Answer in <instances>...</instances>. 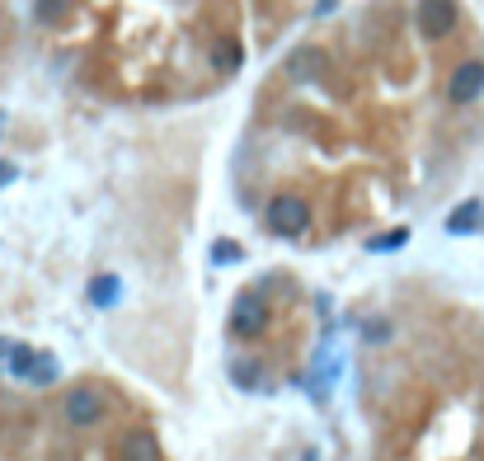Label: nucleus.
<instances>
[{
	"instance_id": "nucleus-16",
	"label": "nucleus",
	"mask_w": 484,
	"mask_h": 461,
	"mask_svg": "<svg viewBox=\"0 0 484 461\" xmlns=\"http://www.w3.org/2000/svg\"><path fill=\"white\" fill-rule=\"evenodd\" d=\"M15 179V165H0V184H10Z\"/></svg>"
},
{
	"instance_id": "nucleus-12",
	"label": "nucleus",
	"mask_w": 484,
	"mask_h": 461,
	"mask_svg": "<svg viewBox=\"0 0 484 461\" xmlns=\"http://www.w3.org/2000/svg\"><path fill=\"white\" fill-rule=\"evenodd\" d=\"M212 259H217V264H235V259H240V246H231V240H217V246H212Z\"/></svg>"
},
{
	"instance_id": "nucleus-1",
	"label": "nucleus",
	"mask_w": 484,
	"mask_h": 461,
	"mask_svg": "<svg viewBox=\"0 0 484 461\" xmlns=\"http://www.w3.org/2000/svg\"><path fill=\"white\" fill-rule=\"evenodd\" d=\"M263 222H268V231H273V236L297 240V236H306V226H311V207H306V198H297V194H278V198H268Z\"/></svg>"
},
{
	"instance_id": "nucleus-8",
	"label": "nucleus",
	"mask_w": 484,
	"mask_h": 461,
	"mask_svg": "<svg viewBox=\"0 0 484 461\" xmlns=\"http://www.w3.org/2000/svg\"><path fill=\"white\" fill-rule=\"evenodd\" d=\"M118 296H123V283H118L114 274H99V278L90 283V302H94L99 311H109V306H118Z\"/></svg>"
},
{
	"instance_id": "nucleus-2",
	"label": "nucleus",
	"mask_w": 484,
	"mask_h": 461,
	"mask_svg": "<svg viewBox=\"0 0 484 461\" xmlns=\"http://www.w3.org/2000/svg\"><path fill=\"white\" fill-rule=\"evenodd\" d=\"M62 415H66V424H75V428H94L104 415H109V391H104V386H90V382H80V386L66 391Z\"/></svg>"
},
{
	"instance_id": "nucleus-6",
	"label": "nucleus",
	"mask_w": 484,
	"mask_h": 461,
	"mask_svg": "<svg viewBox=\"0 0 484 461\" xmlns=\"http://www.w3.org/2000/svg\"><path fill=\"white\" fill-rule=\"evenodd\" d=\"M118 461H160V443L151 428H132L118 443Z\"/></svg>"
},
{
	"instance_id": "nucleus-15",
	"label": "nucleus",
	"mask_w": 484,
	"mask_h": 461,
	"mask_svg": "<svg viewBox=\"0 0 484 461\" xmlns=\"http://www.w3.org/2000/svg\"><path fill=\"white\" fill-rule=\"evenodd\" d=\"M5 363H10V339H0V376H5Z\"/></svg>"
},
{
	"instance_id": "nucleus-9",
	"label": "nucleus",
	"mask_w": 484,
	"mask_h": 461,
	"mask_svg": "<svg viewBox=\"0 0 484 461\" xmlns=\"http://www.w3.org/2000/svg\"><path fill=\"white\" fill-rule=\"evenodd\" d=\"M62 376V363L52 354H34V367H29V386H52Z\"/></svg>"
},
{
	"instance_id": "nucleus-14",
	"label": "nucleus",
	"mask_w": 484,
	"mask_h": 461,
	"mask_svg": "<svg viewBox=\"0 0 484 461\" xmlns=\"http://www.w3.org/2000/svg\"><path fill=\"white\" fill-rule=\"evenodd\" d=\"M62 10H66V0H38V15L43 19H57Z\"/></svg>"
},
{
	"instance_id": "nucleus-3",
	"label": "nucleus",
	"mask_w": 484,
	"mask_h": 461,
	"mask_svg": "<svg viewBox=\"0 0 484 461\" xmlns=\"http://www.w3.org/2000/svg\"><path fill=\"white\" fill-rule=\"evenodd\" d=\"M263 330H268V306H263V296L240 292L235 306H231V335H235V339H259Z\"/></svg>"
},
{
	"instance_id": "nucleus-17",
	"label": "nucleus",
	"mask_w": 484,
	"mask_h": 461,
	"mask_svg": "<svg viewBox=\"0 0 484 461\" xmlns=\"http://www.w3.org/2000/svg\"><path fill=\"white\" fill-rule=\"evenodd\" d=\"M315 10H320V15H330V10H334V0H320V5H315Z\"/></svg>"
},
{
	"instance_id": "nucleus-10",
	"label": "nucleus",
	"mask_w": 484,
	"mask_h": 461,
	"mask_svg": "<svg viewBox=\"0 0 484 461\" xmlns=\"http://www.w3.org/2000/svg\"><path fill=\"white\" fill-rule=\"evenodd\" d=\"M212 62H217V71H222V75H231V71H240L245 52H240V43H235V38H222V43H217V52H212Z\"/></svg>"
},
{
	"instance_id": "nucleus-13",
	"label": "nucleus",
	"mask_w": 484,
	"mask_h": 461,
	"mask_svg": "<svg viewBox=\"0 0 484 461\" xmlns=\"http://www.w3.org/2000/svg\"><path fill=\"white\" fill-rule=\"evenodd\" d=\"M254 372H259L254 363H235V382H240V386H259V382H254Z\"/></svg>"
},
{
	"instance_id": "nucleus-4",
	"label": "nucleus",
	"mask_w": 484,
	"mask_h": 461,
	"mask_svg": "<svg viewBox=\"0 0 484 461\" xmlns=\"http://www.w3.org/2000/svg\"><path fill=\"white\" fill-rule=\"evenodd\" d=\"M456 19H461V10H456V0H419V34L423 38H447L456 34Z\"/></svg>"
},
{
	"instance_id": "nucleus-5",
	"label": "nucleus",
	"mask_w": 484,
	"mask_h": 461,
	"mask_svg": "<svg viewBox=\"0 0 484 461\" xmlns=\"http://www.w3.org/2000/svg\"><path fill=\"white\" fill-rule=\"evenodd\" d=\"M484 95V62H461L447 80V99L451 104H475Z\"/></svg>"
},
{
	"instance_id": "nucleus-11",
	"label": "nucleus",
	"mask_w": 484,
	"mask_h": 461,
	"mask_svg": "<svg viewBox=\"0 0 484 461\" xmlns=\"http://www.w3.org/2000/svg\"><path fill=\"white\" fill-rule=\"evenodd\" d=\"M34 354H38V348H29V344H10V363H5V372H10V376H19V382H29Z\"/></svg>"
},
{
	"instance_id": "nucleus-7",
	"label": "nucleus",
	"mask_w": 484,
	"mask_h": 461,
	"mask_svg": "<svg viewBox=\"0 0 484 461\" xmlns=\"http://www.w3.org/2000/svg\"><path fill=\"white\" fill-rule=\"evenodd\" d=\"M479 216H484L479 198H466L461 207H451V216H447V231H451V236H470V231L479 226Z\"/></svg>"
}]
</instances>
